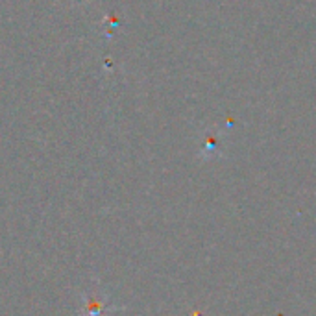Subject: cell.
<instances>
[{"label": "cell", "mask_w": 316, "mask_h": 316, "mask_svg": "<svg viewBox=\"0 0 316 316\" xmlns=\"http://www.w3.org/2000/svg\"><path fill=\"white\" fill-rule=\"evenodd\" d=\"M83 316H109V311H111L113 307L111 303H102V294H92L89 296V300H85L83 303Z\"/></svg>", "instance_id": "1"}]
</instances>
